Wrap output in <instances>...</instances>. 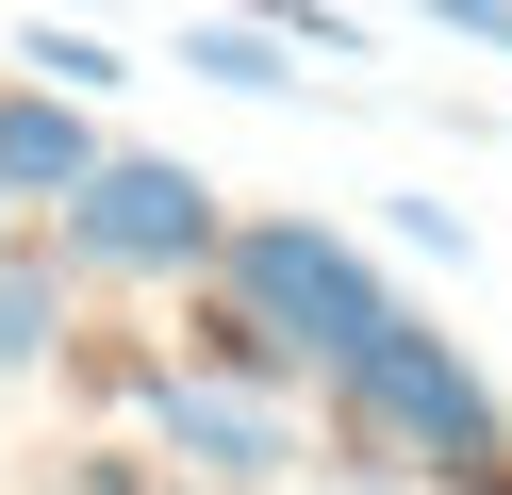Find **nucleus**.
I'll return each mask as SVG.
<instances>
[{
    "mask_svg": "<svg viewBox=\"0 0 512 495\" xmlns=\"http://www.w3.org/2000/svg\"><path fill=\"white\" fill-rule=\"evenodd\" d=\"M331 396H347V429H364L380 462H413V479H496V462H512V413H496V380H479V363L446 347L413 297H397V314H380L364 347L331 363Z\"/></svg>",
    "mask_w": 512,
    "mask_h": 495,
    "instance_id": "obj_1",
    "label": "nucleus"
},
{
    "mask_svg": "<svg viewBox=\"0 0 512 495\" xmlns=\"http://www.w3.org/2000/svg\"><path fill=\"white\" fill-rule=\"evenodd\" d=\"M215 281H232V314H248V330H281L314 380H331V363L364 347L380 314H397V281H380L347 231H314V215H248V231H215Z\"/></svg>",
    "mask_w": 512,
    "mask_h": 495,
    "instance_id": "obj_2",
    "label": "nucleus"
},
{
    "mask_svg": "<svg viewBox=\"0 0 512 495\" xmlns=\"http://www.w3.org/2000/svg\"><path fill=\"white\" fill-rule=\"evenodd\" d=\"M215 231L232 215H215V182L182 149H100L67 182V248L100 264V281H182V264H215Z\"/></svg>",
    "mask_w": 512,
    "mask_h": 495,
    "instance_id": "obj_3",
    "label": "nucleus"
},
{
    "mask_svg": "<svg viewBox=\"0 0 512 495\" xmlns=\"http://www.w3.org/2000/svg\"><path fill=\"white\" fill-rule=\"evenodd\" d=\"M133 429L182 462V479H232V495H281V462H298L281 396L265 380H215V363H149V380H133Z\"/></svg>",
    "mask_w": 512,
    "mask_h": 495,
    "instance_id": "obj_4",
    "label": "nucleus"
},
{
    "mask_svg": "<svg viewBox=\"0 0 512 495\" xmlns=\"http://www.w3.org/2000/svg\"><path fill=\"white\" fill-rule=\"evenodd\" d=\"M83 165H100V116H83L67 83H17V99H0V198H67Z\"/></svg>",
    "mask_w": 512,
    "mask_h": 495,
    "instance_id": "obj_5",
    "label": "nucleus"
},
{
    "mask_svg": "<svg viewBox=\"0 0 512 495\" xmlns=\"http://www.w3.org/2000/svg\"><path fill=\"white\" fill-rule=\"evenodd\" d=\"M182 66H199V83H232V99H281V83H298V50H281L265 17H199V33H182Z\"/></svg>",
    "mask_w": 512,
    "mask_h": 495,
    "instance_id": "obj_6",
    "label": "nucleus"
},
{
    "mask_svg": "<svg viewBox=\"0 0 512 495\" xmlns=\"http://www.w3.org/2000/svg\"><path fill=\"white\" fill-rule=\"evenodd\" d=\"M50 330H67V281H50V264H0V380H34Z\"/></svg>",
    "mask_w": 512,
    "mask_h": 495,
    "instance_id": "obj_7",
    "label": "nucleus"
},
{
    "mask_svg": "<svg viewBox=\"0 0 512 495\" xmlns=\"http://www.w3.org/2000/svg\"><path fill=\"white\" fill-rule=\"evenodd\" d=\"M17 66H34V83H67V99H100V83H133V66H116V50H100V33H83V17H34V33H17Z\"/></svg>",
    "mask_w": 512,
    "mask_h": 495,
    "instance_id": "obj_8",
    "label": "nucleus"
},
{
    "mask_svg": "<svg viewBox=\"0 0 512 495\" xmlns=\"http://www.w3.org/2000/svg\"><path fill=\"white\" fill-rule=\"evenodd\" d=\"M446 495H512V462H496V479H446Z\"/></svg>",
    "mask_w": 512,
    "mask_h": 495,
    "instance_id": "obj_9",
    "label": "nucleus"
},
{
    "mask_svg": "<svg viewBox=\"0 0 512 495\" xmlns=\"http://www.w3.org/2000/svg\"><path fill=\"white\" fill-rule=\"evenodd\" d=\"M199 495H232V479H199Z\"/></svg>",
    "mask_w": 512,
    "mask_h": 495,
    "instance_id": "obj_10",
    "label": "nucleus"
}]
</instances>
